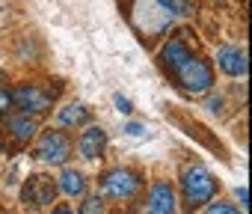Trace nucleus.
I'll return each mask as SVG.
<instances>
[{"mask_svg":"<svg viewBox=\"0 0 252 214\" xmlns=\"http://www.w3.org/2000/svg\"><path fill=\"white\" fill-rule=\"evenodd\" d=\"M184 12H187L184 0H134V6H131V24L143 36H160Z\"/></svg>","mask_w":252,"mask_h":214,"instance_id":"1","label":"nucleus"},{"mask_svg":"<svg viewBox=\"0 0 252 214\" xmlns=\"http://www.w3.org/2000/svg\"><path fill=\"white\" fill-rule=\"evenodd\" d=\"M175 77H178V83H181V89L187 92V95H205L211 86H214V71H211V66L205 63V60H199V57H187V60H181L175 69Z\"/></svg>","mask_w":252,"mask_h":214,"instance_id":"2","label":"nucleus"},{"mask_svg":"<svg viewBox=\"0 0 252 214\" xmlns=\"http://www.w3.org/2000/svg\"><path fill=\"white\" fill-rule=\"evenodd\" d=\"M181 187H184V199L190 202V208H196V205L211 202V196L217 190V178L205 167H190L181 178Z\"/></svg>","mask_w":252,"mask_h":214,"instance_id":"3","label":"nucleus"},{"mask_svg":"<svg viewBox=\"0 0 252 214\" xmlns=\"http://www.w3.org/2000/svg\"><path fill=\"white\" fill-rule=\"evenodd\" d=\"M140 190V176L131 170H113L104 176V196L113 199H131Z\"/></svg>","mask_w":252,"mask_h":214,"instance_id":"4","label":"nucleus"},{"mask_svg":"<svg viewBox=\"0 0 252 214\" xmlns=\"http://www.w3.org/2000/svg\"><path fill=\"white\" fill-rule=\"evenodd\" d=\"M36 155L45 161V164H65L68 155H71V143L63 131H48L39 146H36Z\"/></svg>","mask_w":252,"mask_h":214,"instance_id":"5","label":"nucleus"},{"mask_svg":"<svg viewBox=\"0 0 252 214\" xmlns=\"http://www.w3.org/2000/svg\"><path fill=\"white\" fill-rule=\"evenodd\" d=\"M12 104L21 107V113H42V110L51 107V95L45 89L33 86V83H24V86H18L12 92Z\"/></svg>","mask_w":252,"mask_h":214,"instance_id":"6","label":"nucleus"},{"mask_svg":"<svg viewBox=\"0 0 252 214\" xmlns=\"http://www.w3.org/2000/svg\"><path fill=\"white\" fill-rule=\"evenodd\" d=\"M54 196H57V184L48 178V176H30L27 178V184H24V202H30V205H48V202H54Z\"/></svg>","mask_w":252,"mask_h":214,"instance_id":"7","label":"nucleus"},{"mask_svg":"<svg viewBox=\"0 0 252 214\" xmlns=\"http://www.w3.org/2000/svg\"><path fill=\"white\" fill-rule=\"evenodd\" d=\"M217 66L228 74V77H243L249 63H246V54L240 48H220L217 51Z\"/></svg>","mask_w":252,"mask_h":214,"instance_id":"8","label":"nucleus"},{"mask_svg":"<svg viewBox=\"0 0 252 214\" xmlns=\"http://www.w3.org/2000/svg\"><path fill=\"white\" fill-rule=\"evenodd\" d=\"M104 146H107V134H104L98 125H89V128L80 134V140H77V149H80V155H83L86 161H95V158L104 152Z\"/></svg>","mask_w":252,"mask_h":214,"instance_id":"9","label":"nucleus"},{"mask_svg":"<svg viewBox=\"0 0 252 214\" xmlns=\"http://www.w3.org/2000/svg\"><path fill=\"white\" fill-rule=\"evenodd\" d=\"M149 214H175V193L169 184H155L149 193Z\"/></svg>","mask_w":252,"mask_h":214,"instance_id":"10","label":"nucleus"},{"mask_svg":"<svg viewBox=\"0 0 252 214\" xmlns=\"http://www.w3.org/2000/svg\"><path fill=\"white\" fill-rule=\"evenodd\" d=\"M9 131H12V137H15L18 143H27V140L36 137L39 125H36V119H33L30 113H18V116L9 119Z\"/></svg>","mask_w":252,"mask_h":214,"instance_id":"11","label":"nucleus"},{"mask_svg":"<svg viewBox=\"0 0 252 214\" xmlns=\"http://www.w3.org/2000/svg\"><path fill=\"white\" fill-rule=\"evenodd\" d=\"M86 122H89V110L83 104H68V107L60 110V125L63 128H80Z\"/></svg>","mask_w":252,"mask_h":214,"instance_id":"12","label":"nucleus"},{"mask_svg":"<svg viewBox=\"0 0 252 214\" xmlns=\"http://www.w3.org/2000/svg\"><path fill=\"white\" fill-rule=\"evenodd\" d=\"M60 190H63L65 196H83V190H86V178H83V173H77V170H65V173L60 176Z\"/></svg>","mask_w":252,"mask_h":214,"instance_id":"13","label":"nucleus"},{"mask_svg":"<svg viewBox=\"0 0 252 214\" xmlns=\"http://www.w3.org/2000/svg\"><path fill=\"white\" fill-rule=\"evenodd\" d=\"M187 57H190V51H187V45H184V42H178V39H175V42H169V45L160 51V60L166 63V69H175V66H178L181 60H187Z\"/></svg>","mask_w":252,"mask_h":214,"instance_id":"14","label":"nucleus"},{"mask_svg":"<svg viewBox=\"0 0 252 214\" xmlns=\"http://www.w3.org/2000/svg\"><path fill=\"white\" fill-rule=\"evenodd\" d=\"M80 214H104L101 196H86V199H83V205H80Z\"/></svg>","mask_w":252,"mask_h":214,"instance_id":"15","label":"nucleus"},{"mask_svg":"<svg viewBox=\"0 0 252 214\" xmlns=\"http://www.w3.org/2000/svg\"><path fill=\"white\" fill-rule=\"evenodd\" d=\"M9 107H12V92L0 86V116H6V113H9Z\"/></svg>","mask_w":252,"mask_h":214,"instance_id":"16","label":"nucleus"},{"mask_svg":"<svg viewBox=\"0 0 252 214\" xmlns=\"http://www.w3.org/2000/svg\"><path fill=\"white\" fill-rule=\"evenodd\" d=\"M205 214H237L231 205H225V202H214V205H208V211Z\"/></svg>","mask_w":252,"mask_h":214,"instance_id":"17","label":"nucleus"},{"mask_svg":"<svg viewBox=\"0 0 252 214\" xmlns=\"http://www.w3.org/2000/svg\"><path fill=\"white\" fill-rule=\"evenodd\" d=\"M113 101H116V107H119V113H131V110H134L131 101H128V98H122V95H116Z\"/></svg>","mask_w":252,"mask_h":214,"instance_id":"18","label":"nucleus"},{"mask_svg":"<svg viewBox=\"0 0 252 214\" xmlns=\"http://www.w3.org/2000/svg\"><path fill=\"white\" fill-rule=\"evenodd\" d=\"M125 131H128L131 137H140V134H146V128H143L140 122H128V125H125Z\"/></svg>","mask_w":252,"mask_h":214,"instance_id":"19","label":"nucleus"},{"mask_svg":"<svg viewBox=\"0 0 252 214\" xmlns=\"http://www.w3.org/2000/svg\"><path fill=\"white\" fill-rule=\"evenodd\" d=\"M237 199H240V205H249V190L246 187H237Z\"/></svg>","mask_w":252,"mask_h":214,"instance_id":"20","label":"nucleus"},{"mask_svg":"<svg viewBox=\"0 0 252 214\" xmlns=\"http://www.w3.org/2000/svg\"><path fill=\"white\" fill-rule=\"evenodd\" d=\"M51 214H74V211H71V208H68V205H57V208H54V211H51Z\"/></svg>","mask_w":252,"mask_h":214,"instance_id":"21","label":"nucleus"}]
</instances>
